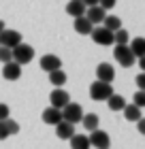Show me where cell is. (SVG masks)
I'll list each match as a JSON object with an SVG mask.
<instances>
[{
	"mask_svg": "<svg viewBox=\"0 0 145 149\" xmlns=\"http://www.w3.org/2000/svg\"><path fill=\"white\" fill-rule=\"evenodd\" d=\"M90 36H92V40L96 45H102V47H109L113 43V32H109L107 28H92V32H90Z\"/></svg>",
	"mask_w": 145,
	"mask_h": 149,
	"instance_id": "8992f818",
	"label": "cell"
},
{
	"mask_svg": "<svg viewBox=\"0 0 145 149\" xmlns=\"http://www.w3.org/2000/svg\"><path fill=\"white\" fill-rule=\"evenodd\" d=\"M62 111V119L64 121H68V124H79L81 121V117H83V107L81 104H77V102H68L64 109H60Z\"/></svg>",
	"mask_w": 145,
	"mask_h": 149,
	"instance_id": "3957f363",
	"label": "cell"
},
{
	"mask_svg": "<svg viewBox=\"0 0 145 149\" xmlns=\"http://www.w3.org/2000/svg\"><path fill=\"white\" fill-rule=\"evenodd\" d=\"M2 77L6 81H17L19 77H22V66H19L17 62H6L4 64V68H2Z\"/></svg>",
	"mask_w": 145,
	"mask_h": 149,
	"instance_id": "30bf717a",
	"label": "cell"
},
{
	"mask_svg": "<svg viewBox=\"0 0 145 149\" xmlns=\"http://www.w3.org/2000/svg\"><path fill=\"white\" fill-rule=\"evenodd\" d=\"M92 28H94V24H90V19H88L85 15L75 17V32H77V34H83V36H88L90 32H92Z\"/></svg>",
	"mask_w": 145,
	"mask_h": 149,
	"instance_id": "4fadbf2b",
	"label": "cell"
},
{
	"mask_svg": "<svg viewBox=\"0 0 145 149\" xmlns=\"http://www.w3.org/2000/svg\"><path fill=\"white\" fill-rule=\"evenodd\" d=\"M49 81H51V85H53V87H62V85L66 83V72L62 70V68L51 70V72H49Z\"/></svg>",
	"mask_w": 145,
	"mask_h": 149,
	"instance_id": "7402d4cb",
	"label": "cell"
},
{
	"mask_svg": "<svg viewBox=\"0 0 145 149\" xmlns=\"http://www.w3.org/2000/svg\"><path fill=\"white\" fill-rule=\"evenodd\" d=\"M105 15H107V11L102 9V6H88L85 9V17L90 19V24H102V19H105Z\"/></svg>",
	"mask_w": 145,
	"mask_h": 149,
	"instance_id": "7c38bea8",
	"label": "cell"
},
{
	"mask_svg": "<svg viewBox=\"0 0 145 149\" xmlns=\"http://www.w3.org/2000/svg\"><path fill=\"white\" fill-rule=\"evenodd\" d=\"M43 121H45V124H49V126L60 124V121H62V111L60 109H53V107L45 109L43 111Z\"/></svg>",
	"mask_w": 145,
	"mask_h": 149,
	"instance_id": "5bb4252c",
	"label": "cell"
},
{
	"mask_svg": "<svg viewBox=\"0 0 145 149\" xmlns=\"http://www.w3.org/2000/svg\"><path fill=\"white\" fill-rule=\"evenodd\" d=\"M85 9L88 6L81 2V0H71V2L66 4V13L71 17H81V15H85Z\"/></svg>",
	"mask_w": 145,
	"mask_h": 149,
	"instance_id": "9a60e30c",
	"label": "cell"
},
{
	"mask_svg": "<svg viewBox=\"0 0 145 149\" xmlns=\"http://www.w3.org/2000/svg\"><path fill=\"white\" fill-rule=\"evenodd\" d=\"M4 124H6V130H9V136L19 132V124H17L15 119H4Z\"/></svg>",
	"mask_w": 145,
	"mask_h": 149,
	"instance_id": "4316f807",
	"label": "cell"
},
{
	"mask_svg": "<svg viewBox=\"0 0 145 149\" xmlns=\"http://www.w3.org/2000/svg\"><path fill=\"white\" fill-rule=\"evenodd\" d=\"M49 102L53 109H64V107L71 102V96H68V92H64L62 87H56L51 94H49Z\"/></svg>",
	"mask_w": 145,
	"mask_h": 149,
	"instance_id": "ba28073f",
	"label": "cell"
},
{
	"mask_svg": "<svg viewBox=\"0 0 145 149\" xmlns=\"http://www.w3.org/2000/svg\"><path fill=\"white\" fill-rule=\"evenodd\" d=\"M81 2H83L85 6H96V4H98V0H81Z\"/></svg>",
	"mask_w": 145,
	"mask_h": 149,
	"instance_id": "d6a6232c",
	"label": "cell"
},
{
	"mask_svg": "<svg viewBox=\"0 0 145 149\" xmlns=\"http://www.w3.org/2000/svg\"><path fill=\"white\" fill-rule=\"evenodd\" d=\"M115 2L117 0H98V6H102V9H111V6H115Z\"/></svg>",
	"mask_w": 145,
	"mask_h": 149,
	"instance_id": "f1b7e54d",
	"label": "cell"
},
{
	"mask_svg": "<svg viewBox=\"0 0 145 149\" xmlns=\"http://www.w3.org/2000/svg\"><path fill=\"white\" fill-rule=\"evenodd\" d=\"M113 43L115 45H128V32L120 28V30H115L113 32Z\"/></svg>",
	"mask_w": 145,
	"mask_h": 149,
	"instance_id": "cb8c5ba5",
	"label": "cell"
},
{
	"mask_svg": "<svg viewBox=\"0 0 145 149\" xmlns=\"http://www.w3.org/2000/svg\"><path fill=\"white\" fill-rule=\"evenodd\" d=\"M111 94H113V85H111V83H105V81H94V83L90 85V96H92V100L102 102V100H107Z\"/></svg>",
	"mask_w": 145,
	"mask_h": 149,
	"instance_id": "7a4b0ae2",
	"label": "cell"
},
{
	"mask_svg": "<svg viewBox=\"0 0 145 149\" xmlns=\"http://www.w3.org/2000/svg\"><path fill=\"white\" fill-rule=\"evenodd\" d=\"M56 134H58V139H71L75 134V126L62 119L60 124H56Z\"/></svg>",
	"mask_w": 145,
	"mask_h": 149,
	"instance_id": "2e32d148",
	"label": "cell"
},
{
	"mask_svg": "<svg viewBox=\"0 0 145 149\" xmlns=\"http://www.w3.org/2000/svg\"><path fill=\"white\" fill-rule=\"evenodd\" d=\"M98 121H100V119H98V115H96V113H83V117H81L79 124L83 126L85 130L92 132V130H96V128H98Z\"/></svg>",
	"mask_w": 145,
	"mask_h": 149,
	"instance_id": "e0dca14e",
	"label": "cell"
},
{
	"mask_svg": "<svg viewBox=\"0 0 145 149\" xmlns=\"http://www.w3.org/2000/svg\"><path fill=\"white\" fill-rule=\"evenodd\" d=\"M137 85H139V92H145V74L137 77Z\"/></svg>",
	"mask_w": 145,
	"mask_h": 149,
	"instance_id": "4dcf8cb0",
	"label": "cell"
},
{
	"mask_svg": "<svg viewBox=\"0 0 145 149\" xmlns=\"http://www.w3.org/2000/svg\"><path fill=\"white\" fill-rule=\"evenodd\" d=\"M9 113H11V109H9V104H4V102H0V121H4V119H9Z\"/></svg>",
	"mask_w": 145,
	"mask_h": 149,
	"instance_id": "83f0119b",
	"label": "cell"
},
{
	"mask_svg": "<svg viewBox=\"0 0 145 149\" xmlns=\"http://www.w3.org/2000/svg\"><path fill=\"white\" fill-rule=\"evenodd\" d=\"M88 141H90V147H94V149H109V143H111L109 134L105 130H98V128L90 132Z\"/></svg>",
	"mask_w": 145,
	"mask_h": 149,
	"instance_id": "5b68a950",
	"label": "cell"
},
{
	"mask_svg": "<svg viewBox=\"0 0 145 149\" xmlns=\"http://www.w3.org/2000/svg\"><path fill=\"white\" fill-rule=\"evenodd\" d=\"M132 104L139 107V109H145V92H137L132 98Z\"/></svg>",
	"mask_w": 145,
	"mask_h": 149,
	"instance_id": "484cf974",
	"label": "cell"
},
{
	"mask_svg": "<svg viewBox=\"0 0 145 149\" xmlns=\"http://www.w3.org/2000/svg\"><path fill=\"white\" fill-rule=\"evenodd\" d=\"M41 68L47 70V72L58 70V68H62V60L58 56H53V53H47V56L41 58Z\"/></svg>",
	"mask_w": 145,
	"mask_h": 149,
	"instance_id": "8fae6325",
	"label": "cell"
},
{
	"mask_svg": "<svg viewBox=\"0 0 145 149\" xmlns=\"http://www.w3.org/2000/svg\"><path fill=\"white\" fill-rule=\"evenodd\" d=\"M96 81H105V83H113V79H115V68L109 62H102L96 66Z\"/></svg>",
	"mask_w": 145,
	"mask_h": 149,
	"instance_id": "9c48e42d",
	"label": "cell"
},
{
	"mask_svg": "<svg viewBox=\"0 0 145 149\" xmlns=\"http://www.w3.org/2000/svg\"><path fill=\"white\" fill-rule=\"evenodd\" d=\"M11 60H13L11 49H9V47H2V45H0V62L6 64V62H11Z\"/></svg>",
	"mask_w": 145,
	"mask_h": 149,
	"instance_id": "d4e9b609",
	"label": "cell"
},
{
	"mask_svg": "<svg viewBox=\"0 0 145 149\" xmlns=\"http://www.w3.org/2000/svg\"><path fill=\"white\" fill-rule=\"evenodd\" d=\"M102 28H107L109 32H115L122 28V19L117 15H105V19H102Z\"/></svg>",
	"mask_w": 145,
	"mask_h": 149,
	"instance_id": "ffe728a7",
	"label": "cell"
},
{
	"mask_svg": "<svg viewBox=\"0 0 145 149\" xmlns=\"http://www.w3.org/2000/svg\"><path fill=\"white\" fill-rule=\"evenodd\" d=\"M9 139V130H6V124L4 121H0V141Z\"/></svg>",
	"mask_w": 145,
	"mask_h": 149,
	"instance_id": "f546056e",
	"label": "cell"
},
{
	"mask_svg": "<svg viewBox=\"0 0 145 149\" xmlns=\"http://www.w3.org/2000/svg\"><path fill=\"white\" fill-rule=\"evenodd\" d=\"M113 56H115L117 62H120L122 66H126V68H130V66L137 62V58L132 56V51H130V47H128V45H115Z\"/></svg>",
	"mask_w": 145,
	"mask_h": 149,
	"instance_id": "277c9868",
	"label": "cell"
},
{
	"mask_svg": "<svg viewBox=\"0 0 145 149\" xmlns=\"http://www.w3.org/2000/svg\"><path fill=\"white\" fill-rule=\"evenodd\" d=\"M124 117H126L128 121H139L143 117V111L139 109V107H134V104H128V107H124Z\"/></svg>",
	"mask_w": 145,
	"mask_h": 149,
	"instance_id": "44dd1931",
	"label": "cell"
},
{
	"mask_svg": "<svg viewBox=\"0 0 145 149\" xmlns=\"http://www.w3.org/2000/svg\"><path fill=\"white\" fill-rule=\"evenodd\" d=\"M130 51H132L134 58H143L145 56V38H141V36L132 38L130 40Z\"/></svg>",
	"mask_w": 145,
	"mask_h": 149,
	"instance_id": "ac0fdd59",
	"label": "cell"
},
{
	"mask_svg": "<svg viewBox=\"0 0 145 149\" xmlns=\"http://www.w3.org/2000/svg\"><path fill=\"white\" fill-rule=\"evenodd\" d=\"M2 30H4V22L0 19V32H2Z\"/></svg>",
	"mask_w": 145,
	"mask_h": 149,
	"instance_id": "836d02e7",
	"label": "cell"
},
{
	"mask_svg": "<svg viewBox=\"0 0 145 149\" xmlns=\"http://www.w3.org/2000/svg\"><path fill=\"white\" fill-rule=\"evenodd\" d=\"M137 124H139V132H141V134H145V119L141 117L139 121H137Z\"/></svg>",
	"mask_w": 145,
	"mask_h": 149,
	"instance_id": "1f68e13d",
	"label": "cell"
},
{
	"mask_svg": "<svg viewBox=\"0 0 145 149\" xmlns=\"http://www.w3.org/2000/svg\"><path fill=\"white\" fill-rule=\"evenodd\" d=\"M68 141H71V149H90V141L85 134H73Z\"/></svg>",
	"mask_w": 145,
	"mask_h": 149,
	"instance_id": "d6986e66",
	"label": "cell"
},
{
	"mask_svg": "<svg viewBox=\"0 0 145 149\" xmlns=\"http://www.w3.org/2000/svg\"><path fill=\"white\" fill-rule=\"evenodd\" d=\"M107 104L111 111H122L124 107H126V100H124L122 96H117V94H111V96L107 98Z\"/></svg>",
	"mask_w": 145,
	"mask_h": 149,
	"instance_id": "603a6c76",
	"label": "cell"
},
{
	"mask_svg": "<svg viewBox=\"0 0 145 149\" xmlns=\"http://www.w3.org/2000/svg\"><path fill=\"white\" fill-rule=\"evenodd\" d=\"M11 56H13V62H17L19 66L30 64L32 58H34V47L26 45V43H19L17 47H13V49H11Z\"/></svg>",
	"mask_w": 145,
	"mask_h": 149,
	"instance_id": "6da1fadb",
	"label": "cell"
},
{
	"mask_svg": "<svg viewBox=\"0 0 145 149\" xmlns=\"http://www.w3.org/2000/svg\"><path fill=\"white\" fill-rule=\"evenodd\" d=\"M22 34H19L17 30H2L0 32V45L2 47H9V49H13V47H17L19 43H22Z\"/></svg>",
	"mask_w": 145,
	"mask_h": 149,
	"instance_id": "52a82bcc",
	"label": "cell"
}]
</instances>
